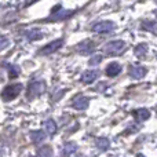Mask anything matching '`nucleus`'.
Returning <instances> with one entry per match:
<instances>
[{"label": "nucleus", "instance_id": "b1692460", "mask_svg": "<svg viewBox=\"0 0 157 157\" xmlns=\"http://www.w3.org/2000/svg\"><path fill=\"white\" fill-rule=\"evenodd\" d=\"M136 157H145L144 155H138V156H136Z\"/></svg>", "mask_w": 157, "mask_h": 157}, {"label": "nucleus", "instance_id": "f3484780", "mask_svg": "<svg viewBox=\"0 0 157 157\" xmlns=\"http://www.w3.org/2000/svg\"><path fill=\"white\" fill-rule=\"evenodd\" d=\"M109 146H110V142H109V139H106V138H99V139H97V147H98V149L106 150Z\"/></svg>", "mask_w": 157, "mask_h": 157}, {"label": "nucleus", "instance_id": "5701e85b", "mask_svg": "<svg viewBox=\"0 0 157 157\" xmlns=\"http://www.w3.org/2000/svg\"><path fill=\"white\" fill-rule=\"evenodd\" d=\"M35 2H37V0H25V6H29V4H33Z\"/></svg>", "mask_w": 157, "mask_h": 157}, {"label": "nucleus", "instance_id": "0eeeda50", "mask_svg": "<svg viewBox=\"0 0 157 157\" xmlns=\"http://www.w3.org/2000/svg\"><path fill=\"white\" fill-rule=\"evenodd\" d=\"M88 103H90V99L86 98L84 95H77L76 98L72 99V106H73L75 109H77V110H83V109H86L87 106H88Z\"/></svg>", "mask_w": 157, "mask_h": 157}, {"label": "nucleus", "instance_id": "dca6fc26", "mask_svg": "<svg viewBox=\"0 0 157 157\" xmlns=\"http://www.w3.org/2000/svg\"><path fill=\"white\" fill-rule=\"evenodd\" d=\"M44 130H46V132L50 134V135L57 132V124H55L54 120H47V121L44 123Z\"/></svg>", "mask_w": 157, "mask_h": 157}, {"label": "nucleus", "instance_id": "1a4fd4ad", "mask_svg": "<svg viewBox=\"0 0 157 157\" xmlns=\"http://www.w3.org/2000/svg\"><path fill=\"white\" fill-rule=\"evenodd\" d=\"M146 68H144V66H131L130 68V76L132 78H142L146 75Z\"/></svg>", "mask_w": 157, "mask_h": 157}, {"label": "nucleus", "instance_id": "2eb2a0df", "mask_svg": "<svg viewBox=\"0 0 157 157\" xmlns=\"http://www.w3.org/2000/svg\"><path fill=\"white\" fill-rule=\"evenodd\" d=\"M44 138H46V134L41 131H32L30 132V139L33 141V144H40L44 141Z\"/></svg>", "mask_w": 157, "mask_h": 157}, {"label": "nucleus", "instance_id": "412c9836", "mask_svg": "<svg viewBox=\"0 0 157 157\" xmlns=\"http://www.w3.org/2000/svg\"><path fill=\"white\" fill-rule=\"evenodd\" d=\"M10 46V39L7 36H0V51Z\"/></svg>", "mask_w": 157, "mask_h": 157}, {"label": "nucleus", "instance_id": "a211bd4d", "mask_svg": "<svg viewBox=\"0 0 157 157\" xmlns=\"http://www.w3.org/2000/svg\"><path fill=\"white\" fill-rule=\"evenodd\" d=\"M147 51V46L146 44H139V46L135 47V55L136 57H144Z\"/></svg>", "mask_w": 157, "mask_h": 157}, {"label": "nucleus", "instance_id": "6e6552de", "mask_svg": "<svg viewBox=\"0 0 157 157\" xmlns=\"http://www.w3.org/2000/svg\"><path fill=\"white\" fill-rule=\"evenodd\" d=\"M94 48H95V44L91 40H84L76 46V50L80 54H90V52L94 51Z\"/></svg>", "mask_w": 157, "mask_h": 157}, {"label": "nucleus", "instance_id": "9b49d317", "mask_svg": "<svg viewBox=\"0 0 157 157\" xmlns=\"http://www.w3.org/2000/svg\"><path fill=\"white\" fill-rule=\"evenodd\" d=\"M25 36H26L28 40L33 41V40H39L40 37H43V32L40 29H37V28H32V29H29L25 33Z\"/></svg>", "mask_w": 157, "mask_h": 157}, {"label": "nucleus", "instance_id": "4468645a", "mask_svg": "<svg viewBox=\"0 0 157 157\" xmlns=\"http://www.w3.org/2000/svg\"><path fill=\"white\" fill-rule=\"evenodd\" d=\"M134 116L136 117V120H141V121H144V120H147L150 117V112L147 110V109H136V110H134Z\"/></svg>", "mask_w": 157, "mask_h": 157}, {"label": "nucleus", "instance_id": "20e7f679", "mask_svg": "<svg viewBox=\"0 0 157 157\" xmlns=\"http://www.w3.org/2000/svg\"><path fill=\"white\" fill-rule=\"evenodd\" d=\"M62 46H63V40H62V39H57V40H54V41H51V43L46 44V46H44L43 48H40L39 54H40V55H48V54H52V52L58 51V50H59Z\"/></svg>", "mask_w": 157, "mask_h": 157}, {"label": "nucleus", "instance_id": "9d476101", "mask_svg": "<svg viewBox=\"0 0 157 157\" xmlns=\"http://www.w3.org/2000/svg\"><path fill=\"white\" fill-rule=\"evenodd\" d=\"M120 72H121V65L117 63V62H112V63H109V65L106 66V75H108L109 77L117 76Z\"/></svg>", "mask_w": 157, "mask_h": 157}, {"label": "nucleus", "instance_id": "f257e3e1", "mask_svg": "<svg viewBox=\"0 0 157 157\" xmlns=\"http://www.w3.org/2000/svg\"><path fill=\"white\" fill-rule=\"evenodd\" d=\"M22 88H24V87H22L21 83H15V84H10V86H7L2 91L3 101H13V99H15V98L21 94Z\"/></svg>", "mask_w": 157, "mask_h": 157}, {"label": "nucleus", "instance_id": "39448f33", "mask_svg": "<svg viewBox=\"0 0 157 157\" xmlns=\"http://www.w3.org/2000/svg\"><path fill=\"white\" fill-rule=\"evenodd\" d=\"M75 11L72 10H61V6H57V7L52 10L51 17L48 18V21H59V19H65L68 17H71Z\"/></svg>", "mask_w": 157, "mask_h": 157}, {"label": "nucleus", "instance_id": "4be33fe9", "mask_svg": "<svg viewBox=\"0 0 157 157\" xmlns=\"http://www.w3.org/2000/svg\"><path fill=\"white\" fill-rule=\"evenodd\" d=\"M101 61H102V55H99V54H98V55H94V57L90 59V65H98Z\"/></svg>", "mask_w": 157, "mask_h": 157}, {"label": "nucleus", "instance_id": "aec40b11", "mask_svg": "<svg viewBox=\"0 0 157 157\" xmlns=\"http://www.w3.org/2000/svg\"><path fill=\"white\" fill-rule=\"evenodd\" d=\"M8 76H10L11 78H15V77H18L19 76V73H21V69L18 68V66H15V65H10V72H8Z\"/></svg>", "mask_w": 157, "mask_h": 157}, {"label": "nucleus", "instance_id": "f03ea898", "mask_svg": "<svg viewBox=\"0 0 157 157\" xmlns=\"http://www.w3.org/2000/svg\"><path fill=\"white\" fill-rule=\"evenodd\" d=\"M124 48H125V43L123 40H113V41H109L108 44H105L103 51L109 55H119L121 54Z\"/></svg>", "mask_w": 157, "mask_h": 157}, {"label": "nucleus", "instance_id": "6ab92c4d", "mask_svg": "<svg viewBox=\"0 0 157 157\" xmlns=\"http://www.w3.org/2000/svg\"><path fill=\"white\" fill-rule=\"evenodd\" d=\"M39 157H52V150L50 146H44L39 150Z\"/></svg>", "mask_w": 157, "mask_h": 157}, {"label": "nucleus", "instance_id": "7ed1b4c3", "mask_svg": "<svg viewBox=\"0 0 157 157\" xmlns=\"http://www.w3.org/2000/svg\"><path fill=\"white\" fill-rule=\"evenodd\" d=\"M46 91V83L44 81H33L28 87V99H33L37 95L43 94Z\"/></svg>", "mask_w": 157, "mask_h": 157}, {"label": "nucleus", "instance_id": "f8f14e48", "mask_svg": "<svg viewBox=\"0 0 157 157\" xmlns=\"http://www.w3.org/2000/svg\"><path fill=\"white\" fill-rule=\"evenodd\" d=\"M97 77H98V72L97 71H87V72H84L83 76H81V81L88 84V83H92Z\"/></svg>", "mask_w": 157, "mask_h": 157}, {"label": "nucleus", "instance_id": "ddd939ff", "mask_svg": "<svg viewBox=\"0 0 157 157\" xmlns=\"http://www.w3.org/2000/svg\"><path fill=\"white\" fill-rule=\"evenodd\" d=\"M76 149H77L76 144H73V142H68V144H65L63 147H62V156L68 157V156L73 155V153L76 152Z\"/></svg>", "mask_w": 157, "mask_h": 157}, {"label": "nucleus", "instance_id": "423d86ee", "mask_svg": "<svg viewBox=\"0 0 157 157\" xmlns=\"http://www.w3.org/2000/svg\"><path fill=\"white\" fill-rule=\"evenodd\" d=\"M114 29V24L112 21H101L92 25V30L97 33H109Z\"/></svg>", "mask_w": 157, "mask_h": 157}]
</instances>
